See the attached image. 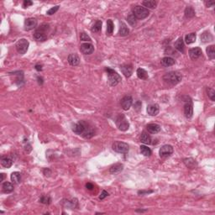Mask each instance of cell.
<instances>
[{"mask_svg":"<svg viewBox=\"0 0 215 215\" xmlns=\"http://www.w3.org/2000/svg\"><path fill=\"white\" fill-rule=\"evenodd\" d=\"M72 131L77 134L82 135L85 139H91L95 135V129L93 126L87 122L81 120L72 125Z\"/></svg>","mask_w":215,"mask_h":215,"instance_id":"obj_1","label":"cell"},{"mask_svg":"<svg viewBox=\"0 0 215 215\" xmlns=\"http://www.w3.org/2000/svg\"><path fill=\"white\" fill-rule=\"evenodd\" d=\"M162 78L165 83L174 86L182 81V76L179 72H170L168 73H165Z\"/></svg>","mask_w":215,"mask_h":215,"instance_id":"obj_2","label":"cell"},{"mask_svg":"<svg viewBox=\"0 0 215 215\" xmlns=\"http://www.w3.org/2000/svg\"><path fill=\"white\" fill-rule=\"evenodd\" d=\"M49 30V24H43L34 33V39L37 41H45L47 39V31Z\"/></svg>","mask_w":215,"mask_h":215,"instance_id":"obj_3","label":"cell"},{"mask_svg":"<svg viewBox=\"0 0 215 215\" xmlns=\"http://www.w3.org/2000/svg\"><path fill=\"white\" fill-rule=\"evenodd\" d=\"M105 71L108 73V79H109V83L110 86H112V87L117 86L119 82L121 81V78H120L119 74H118V72H115V70L109 68V67H106Z\"/></svg>","mask_w":215,"mask_h":215,"instance_id":"obj_4","label":"cell"},{"mask_svg":"<svg viewBox=\"0 0 215 215\" xmlns=\"http://www.w3.org/2000/svg\"><path fill=\"white\" fill-rule=\"evenodd\" d=\"M133 14L138 19H144V18H147L149 16L150 11H149V9H147L145 7H141L140 5H137L133 9Z\"/></svg>","mask_w":215,"mask_h":215,"instance_id":"obj_5","label":"cell"},{"mask_svg":"<svg viewBox=\"0 0 215 215\" xmlns=\"http://www.w3.org/2000/svg\"><path fill=\"white\" fill-rule=\"evenodd\" d=\"M115 123H116L117 127L121 131H126L129 128V124L128 120L126 119V117L124 115H122V114L119 115V116L117 117Z\"/></svg>","mask_w":215,"mask_h":215,"instance_id":"obj_6","label":"cell"},{"mask_svg":"<svg viewBox=\"0 0 215 215\" xmlns=\"http://www.w3.org/2000/svg\"><path fill=\"white\" fill-rule=\"evenodd\" d=\"M113 150L115 152H118L120 154H127L129 152L128 144L121 141H115L112 146Z\"/></svg>","mask_w":215,"mask_h":215,"instance_id":"obj_7","label":"cell"},{"mask_svg":"<svg viewBox=\"0 0 215 215\" xmlns=\"http://www.w3.org/2000/svg\"><path fill=\"white\" fill-rule=\"evenodd\" d=\"M30 46V43L26 39H20L15 45L16 47V50L18 51L19 54L24 55L27 52L28 48Z\"/></svg>","mask_w":215,"mask_h":215,"instance_id":"obj_8","label":"cell"},{"mask_svg":"<svg viewBox=\"0 0 215 215\" xmlns=\"http://www.w3.org/2000/svg\"><path fill=\"white\" fill-rule=\"evenodd\" d=\"M186 103L184 105V115L187 119H191L193 115V105L191 98L188 97V100H185Z\"/></svg>","mask_w":215,"mask_h":215,"instance_id":"obj_9","label":"cell"},{"mask_svg":"<svg viewBox=\"0 0 215 215\" xmlns=\"http://www.w3.org/2000/svg\"><path fill=\"white\" fill-rule=\"evenodd\" d=\"M173 153V147L170 145H165L161 147L159 151V154L161 158H167L172 155Z\"/></svg>","mask_w":215,"mask_h":215,"instance_id":"obj_10","label":"cell"},{"mask_svg":"<svg viewBox=\"0 0 215 215\" xmlns=\"http://www.w3.org/2000/svg\"><path fill=\"white\" fill-rule=\"evenodd\" d=\"M80 50L84 55H91L94 51V47L91 43H83L80 46Z\"/></svg>","mask_w":215,"mask_h":215,"instance_id":"obj_11","label":"cell"},{"mask_svg":"<svg viewBox=\"0 0 215 215\" xmlns=\"http://www.w3.org/2000/svg\"><path fill=\"white\" fill-rule=\"evenodd\" d=\"M133 104V98L132 97L129 96V95H126L124 96L122 100H121V107L122 109L125 111H127L130 109V107Z\"/></svg>","mask_w":215,"mask_h":215,"instance_id":"obj_12","label":"cell"},{"mask_svg":"<svg viewBox=\"0 0 215 215\" xmlns=\"http://www.w3.org/2000/svg\"><path fill=\"white\" fill-rule=\"evenodd\" d=\"M120 70L125 78H130L133 73V66L131 64H124L120 66Z\"/></svg>","mask_w":215,"mask_h":215,"instance_id":"obj_13","label":"cell"},{"mask_svg":"<svg viewBox=\"0 0 215 215\" xmlns=\"http://www.w3.org/2000/svg\"><path fill=\"white\" fill-rule=\"evenodd\" d=\"M37 20L34 18H29L24 21V30H31L36 27Z\"/></svg>","mask_w":215,"mask_h":215,"instance_id":"obj_14","label":"cell"},{"mask_svg":"<svg viewBox=\"0 0 215 215\" xmlns=\"http://www.w3.org/2000/svg\"><path fill=\"white\" fill-rule=\"evenodd\" d=\"M147 113L151 116H156L160 112V107L156 103H152L147 106Z\"/></svg>","mask_w":215,"mask_h":215,"instance_id":"obj_15","label":"cell"},{"mask_svg":"<svg viewBox=\"0 0 215 215\" xmlns=\"http://www.w3.org/2000/svg\"><path fill=\"white\" fill-rule=\"evenodd\" d=\"M202 54L201 48L199 47H194L189 50V56L192 60H197L198 59Z\"/></svg>","mask_w":215,"mask_h":215,"instance_id":"obj_16","label":"cell"},{"mask_svg":"<svg viewBox=\"0 0 215 215\" xmlns=\"http://www.w3.org/2000/svg\"><path fill=\"white\" fill-rule=\"evenodd\" d=\"M67 60H68L69 64L72 66H76L80 64V58L77 54H70Z\"/></svg>","mask_w":215,"mask_h":215,"instance_id":"obj_17","label":"cell"},{"mask_svg":"<svg viewBox=\"0 0 215 215\" xmlns=\"http://www.w3.org/2000/svg\"><path fill=\"white\" fill-rule=\"evenodd\" d=\"M64 201L65 202H63V205L66 208L73 209V208H76L78 207V202L77 198H73L72 200H64Z\"/></svg>","mask_w":215,"mask_h":215,"instance_id":"obj_18","label":"cell"},{"mask_svg":"<svg viewBox=\"0 0 215 215\" xmlns=\"http://www.w3.org/2000/svg\"><path fill=\"white\" fill-rule=\"evenodd\" d=\"M124 169V165L123 164H121V163H116L114 165H112L111 167H110L109 169V171L111 174H118L119 172H121Z\"/></svg>","mask_w":215,"mask_h":215,"instance_id":"obj_19","label":"cell"},{"mask_svg":"<svg viewBox=\"0 0 215 215\" xmlns=\"http://www.w3.org/2000/svg\"><path fill=\"white\" fill-rule=\"evenodd\" d=\"M174 47L176 50H177L179 52H182L183 53L184 52V48H185V46H184V41L182 37H180L177 39V41L175 42L174 44Z\"/></svg>","mask_w":215,"mask_h":215,"instance_id":"obj_20","label":"cell"},{"mask_svg":"<svg viewBox=\"0 0 215 215\" xmlns=\"http://www.w3.org/2000/svg\"><path fill=\"white\" fill-rule=\"evenodd\" d=\"M148 132L151 134H157L160 131V126L157 124H150L146 126Z\"/></svg>","mask_w":215,"mask_h":215,"instance_id":"obj_21","label":"cell"},{"mask_svg":"<svg viewBox=\"0 0 215 215\" xmlns=\"http://www.w3.org/2000/svg\"><path fill=\"white\" fill-rule=\"evenodd\" d=\"M129 34V30L127 25L124 22H120V27H119V35L120 36H126Z\"/></svg>","mask_w":215,"mask_h":215,"instance_id":"obj_22","label":"cell"},{"mask_svg":"<svg viewBox=\"0 0 215 215\" xmlns=\"http://www.w3.org/2000/svg\"><path fill=\"white\" fill-rule=\"evenodd\" d=\"M13 162L14 160L12 158H10L9 156H6V157H2L1 159V164L2 165L5 167V168H9L11 167L12 165H13Z\"/></svg>","mask_w":215,"mask_h":215,"instance_id":"obj_23","label":"cell"},{"mask_svg":"<svg viewBox=\"0 0 215 215\" xmlns=\"http://www.w3.org/2000/svg\"><path fill=\"white\" fill-rule=\"evenodd\" d=\"M175 60L170 56H166V57H164L161 59V65L163 66H165V67H168V66H171L175 64Z\"/></svg>","mask_w":215,"mask_h":215,"instance_id":"obj_24","label":"cell"},{"mask_svg":"<svg viewBox=\"0 0 215 215\" xmlns=\"http://www.w3.org/2000/svg\"><path fill=\"white\" fill-rule=\"evenodd\" d=\"M183 162H184V164L186 165V166L188 167L189 169H194L197 165L196 160H194L193 158H187V159H184Z\"/></svg>","mask_w":215,"mask_h":215,"instance_id":"obj_25","label":"cell"},{"mask_svg":"<svg viewBox=\"0 0 215 215\" xmlns=\"http://www.w3.org/2000/svg\"><path fill=\"white\" fill-rule=\"evenodd\" d=\"M140 140L142 143L146 144V145H150L151 144V135L146 132H142L141 135L140 137Z\"/></svg>","mask_w":215,"mask_h":215,"instance_id":"obj_26","label":"cell"},{"mask_svg":"<svg viewBox=\"0 0 215 215\" xmlns=\"http://www.w3.org/2000/svg\"><path fill=\"white\" fill-rule=\"evenodd\" d=\"M2 188H3V192H5V193H10L14 191V186L13 184L9 182H5L3 183V186H2Z\"/></svg>","mask_w":215,"mask_h":215,"instance_id":"obj_27","label":"cell"},{"mask_svg":"<svg viewBox=\"0 0 215 215\" xmlns=\"http://www.w3.org/2000/svg\"><path fill=\"white\" fill-rule=\"evenodd\" d=\"M201 41L203 43H206V42H210L213 41V35H211L210 32L208 31H205L201 35Z\"/></svg>","mask_w":215,"mask_h":215,"instance_id":"obj_28","label":"cell"},{"mask_svg":"<svg viewBox=\"0 0 215 215\" xmlns=\"http://www.w3.org/2000/svg\"><path fill=\"white\" fill-rule=\"evenodd\" d=\"M136 73H137L138 78H140V79H141V80H146L147 78H149L148 73H147V72L145 69L138 68Z\"/></svg>","mask_w":215,"mask_h":215,"instance_id":"obj_29","label":"cell"},{"mask_svg":"<svg viewBox=\"0 0 215 215\" xmlns=\"http://www.w3.org/2000/svg\"><path fill=\"white\" fill-rule=\"evenodd\" d=\"M10 178H11V181L13 182V183L18 184V183L20 182V181H21V174L18 172V171H14V172L11 174Z\"/></svg>","mask_w":215,"mask_h":215,"instance_id":"obj_30","label":"cell"},{"mask_svg":"<svg viewBox=\"0 0 215 215\" xmlns=\"http://www.w3.org/2000/svg\"><path fill=\"white\" fill-rule=\"evenodd\" d=\"M196 38H197V35H196V33H191V34H188L185 36V42L188 44V45H190V44H192L193 42L196 41Z\"/></svg>","mask_w":215,"mask_h":215,"instance_id":"obj_31","label":"cell"},{"mask_svg":"<svg viewBox=\"0 0 215 215\" xmlns=\"http://www.w3.org/2000/svg\"><path fill=\"white\" fill-rule=\"evenodd\" d=\"M142 4L145 7H146V9H156L157 3L154 0H146V1H143Z\"/></svg>","mask_w":215,"mask_h":215,"instance_id":"obj_32","label":"cell"},{"mask_svg":"<svg viewBox=\"0 0 215 215\" xmlns=\"http://www.w3.org/2000/svg\"><path fill=\"white\" fill-rule=\"evenodd\" d=\"M184 14H185V16H186L187 18H193V17L195 16V11H194V9H192L191 6H188V7H187V8L185 9Z\"/></svg>","mask_w":215,"mask_h":215,"instance_id":"obj_33","label":"cell"},{"mask_svg":"<svg viewBox=\"0 0 215 215\" xmlns=\"http://www.w3.org/2000/svg\"><path fill=\"white\" fill-rule=\"evenodd\" d=\"M102 24H103V22H102L101 20H97L96 22L94 23V24L92 25V32H99L101 30H102Z\"/></svg>","mask_w":215,"mask_h":215,"instance_id":"obj_34","label":"cell"},{"mask_svg":"<svg viewBox=\"0 0 215 215\" xmlns=\"http://www.w3.org/2000/svg\"><path fill=\"white\" fill-rule=\"evenodd\" d=\"M114 32V23L111 19L107 20V35H111Z\"/></svg>","mask_w":215,"mask_h":215,"instance_id":"obj_35","label":"cell"},{"mask_svg":"<svg viewBox=\"0 0 215 215\" xmlns=\"http://www.w3.org/2000/svg\"><path fill=\"white\" fill-rule=\"evenodd\" d=\"M207 55L210 58L211 60L214 59L215 57V50H214V46H208V48H207Z\"/></svg>","mask_w":215,"mask_h":215,"instance_id":"obj_36","label":"cell"},{"mask_svg":"<svg viewBox=\"0 0 215 215\" xmlns=\"http://www.w3.org/2000/svg\"><path fill=\"white\" fill-rule=\"evenodd\" d=\"M136 19L137 18L134 17V15L133 14H129L127 16V21H128V23L133 26V27H134L135 25H136V23H137V21H136Z\"/></svg>","mask_w":215,"mask_h":215,"instance_id":"obj_37","label":"cell"},{"mask_svg":"<svg viewBox=\"0 0 215 215\" xmlns=\"http://www.w3.org/2000/svg\"><path fill=\"white\" fill-rule=\"evenodd\" d=\"M140 152H141L142 155H144L145 156H150L152 153L151 149L148 148V146H140Z\"/></svg>","mask_w":215,"mask_h":215,"instance_id":"obj_38","label":"cell"},{"mask_svg":"<svg viewBox=\"0 0 215 215\" xmlns=\"http://www.w3.org/2000/svg\"><path fill=\"white\" fill-rule=\"evenodd\" d=\"M40 202L43 203V204H46V205H49L50 202H51V198L49 196H42L40 198Z\"/></svg>","mask_w":215,"mask_h":215,"instance_id":"obj_39","label":"cell"},{"mask_svg":"<svg viewBox=\"0 0 215 215\" xmlns=\"http://www.w3.org/2000/svg\"><path fill=\"white\" fill-rule=\"evenodd\" d=\"M207 92H208V95L211 98L212 101L215 100V91L213 88L210 87H207Z\"/></svg>","mask_w":215,"mask_h":215,"instance_id":"obj_40","label":"cell"},{"mask_svg":"<svg viewBox=\"0 0 215 215\" xmlns=\"http://www.w3.org/2000/svg\"><path fill=\"white\" fill-rule=\"evenodd\" d=\"M80 39H81V41H87V42H90L92 41L91 38L87 35L86 33H81V35H80Z\"/></svg>","mask_w":215,"mask_h":215,"instance_id":"obj_41","label":"cell"},{"mask_svg":"<svg viewBox=\"0 0 215 215\" xmlns=\"http://www.w3.org/2000/svg\"><path fill=\"white\" fill-rule=\"evenodd\" d=\"M60 6H55V7H53V8H51L50 9H49L48 11H47V13L46 14H48V15H52V14H55L57 11H58V9H59Z\"/></svg>","mask_w":215,"mask_h":215,"instance_id":"obj_42","label":"cell"},{"mask_svg":"<svg viewBox=\"0 0 215 215\" xmlns=\"http://www.w3.org/2000/svg\"><path fill=\"white\" fill-rule=\"evenodd\" d=\"M134 110H136V111H140V110L141 109V106H142V103L140 101H136L134 103Z\"/></svg>","mask_w":215,"mask_h":215,"instance_id":"obj_43","label":"cell"},{"mask_svg":"<svg viewBox=\"0 0 215 215\" xmlns=\"http://www.w3.org/2000/svg\"><path fill=\"white\" fill-rule=\"evenodd\" d=\"M109 196V192H106L105 190H103V192H102V193H101V195H100V197H99V199L100 200H103V199H104L106 197H108Z\"/></svg>","mask_w":215,"mask_h":215,"instance_id":"obj_44","label":"cell"},{"mask_svg":"<svg viewBox=\"0 0 215 215\" xmlns=\"http://www.w3.org/2000/svg\"><path fill=\"white\" fill-rule=\"evenodd\" d=\"M33 4V3L31 1H30V0H25V1H24L23 3V7L24 8H27L29 6H31Z\"/></svg>","mask_w":215,"mask_h":215,"instance_id":"obj_45","label":"cell"},{"mask_svg":"<svg viewBox=\"0 0 215 215\" xmlns=\"http://www.w3.org/2000/svg\"><path fill=\"white\" fill-rule=\"evenodd\" d=\"M204 4L208 8H210V7H213L215 4V2L214 1H205Z\"/></svg>","mask_w":215,"mask_h":215,"instance_id":"obj_46","label":"cell"},{"mask_svg":"<svg viewBox=\"0 0 215 215\" xmlns=\"http://www.w3.org/2000/svg\"><path fill=\"white\" fill-rule=\"evenodd\" d=\"M151 192H153V191H139L138 193L140 195H144V194H149V193H151Z\"/></svg>","mask_w":215,"mask_h":215,"instance_id":"obj_47","label":"cell"},{"mask_svg":"<svg viewBox=\"0 0 215 215\" xmlns=\"http://www.w3.org/2000/svg\"><path fill=\"white\" fill-rule=\"evenodd\" d=\"M86 188H87L88 190H92V189H93V185H92V183L87 182V184H86Z\"/></svg>","mask_w":215,"mask_h":215,"instance_id":"obj_48","label":"cell"},{"mask_svg":"<svg viewBox=\"0 0 215 215\" xmlns=\"http://www.w3.org/2000/svg\"><path fill=\"white\" fill-rule=\"evenodd\" d=\"M50 173H51V171H50V170L48 169V168H47V169L44 170V174L46 175V177H47V176H50Z\"/></svg>","mask_w":215,"mask_h":215,"instance_id":"obj_49","label":"cell"},{"mask_svg":"<svg viewBox=\"0 0 215 215\" xmlns=\"http://www.w3.org/2000/svg\"><path fill=\"white\" fill-rule=\"evenodd\" d=\"M35 69H36L38 72H40V71L42 70V66L41 65H36V66H35Z\"/></svg>","mask_w":215,"mask_h":215,"instance_id":"obj_50","label":"cell"},{"mask_svg":"<svg viewBox=\"0 0 215 215\" xmlns=\"http://www.w3.org/2000/svg\"><path fill=\"white\" fill-rule=\"evenodd\" d=\"M4 174H1V182H4Z\"/></svg>","mask_w":215,"mask_h":215,"instance_id":"obj_51","label":"cell"},{"mask_svg":"<svg viewBox=\"0 0 215 215\" xmlns=\"http://www.w3.org/2000/svg\"><path fill=\"white\" fill-rule=\"evenodd\" d=\"M146 210H139V209H137V210H136V212H140V213H144V212H146Z\"/></svg>","mask_w":215,"mask_h":215,"instance_id":"obj_52","label":"cell"}]
</instances>
